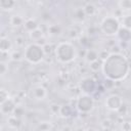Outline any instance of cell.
I'll list each match as a JSON object with an SVG mask.
<instances>
[{
    "mask_svg": "<svg viewBox=\"0 0 131 131\" xmlns=\"http://www.w3.org/2000/svg\"><path fill=\"white\" fill-rule=\"evenodd\" d=\"M86 13L84 11V8L83 7H79V8H76L73 12V19L77 23H82L85 18H86Z\"/></svg>",
    "mask_w": 131,
    "mask_h": 131,
    "instance_id": "obj_11",
    "label": "cell"
},
{
    "mask_svg": "<svg viewBox=\"0 0 131 131\" xmlns=\"http://www.w3.org/2000/svg\"><path fill=\"white\" fill-rule=\"evenodd\" d=\"M54 54L57 61L61 63H70L76 58L77 51L75 46L71 42L63 41V42H59L56 45L54 49Z\"/></svg>",
    "mask_w": 131,
    "mask_h": 131,
    "instance_id": "obj_2",
    "label": "cell"
},
{
    "mask_svg": "<svg viewBox=\"0 0 131 131\" xmlns=\"http://www.w3.org/2000/svg\"><path fill=\"white\" fill-rule=\"evenodd\" d=\"M14 6H15V1L13 0H0V7L3 10L9 11L13 9Z\"/></svg>",
    "mask_w": 131,
    "mask_h": 131,
    "instance_id": "obj_15",
    "label": "cell"
},
{
    "mask_svg": "<svg viewBox=\"0 0 131 131\" xmlns=\"http://www.w3.org/2000/svg\"><path fill=\"white\" fill-rule=\"evenodd\" d=\"M83 8H84V11H85L86 15H90L91 16L96 12V7L92 3H87Z\"/></svg>",
    "mask_w": 131,
    "mask_h": 131,
    "instance_id": "obj_22",
    "label": "cell"
},
{
    "mask_svg": "<svg viewBox=\"0 0 131 131\" xmlns=\"http://www.w3.org/2000/svg\"><path fill=\"white\" fill-rule=\"evenodd\" d=\"M29 36H30L31 40L36 41V42H37V41H39L41 38H43V37H44V34H43V31L41 30V28H38V29L34 30L33 32L29 33Z\"/></svg>",
    "mask_w": 131,
    "mask_h": 131,
    "instance_id": "obj_17",
    "label": "cell"
},
{
    "mask_svg": "<svg viewBox=\"0 0 131 131\" xmlns=\"http://www.w3.org/2000/svg\"><path fill=\"white\" fill-rule=\"evenodd\" d=\"M23 114H24V110H23L21 107H19V106H16L15 110H14V112H13V115H12V116H14V117H16V118H19V117H21Z\"/></svg>",
    "mask_w": 131,
    "mask_h": 131,
    "instance_id": "obj_30",
    "label": "cell"
},
{
    "mask_svg": "<svg viewBox=\"0 0 131 131\" xmlns=\"http://www.w3.org/2000/svg\"><path fill=\"white\" fill-rule=\"evenodd\" d=\"M7 71H8V67H7L6 62H0V74L3 76L6 74Z\"/></svg>",
    "mask_w": 131,
    "mask_h": 131,
    "instance_id": "obj_29",
    "label": "cell"
},
{
    "mask_svg": "<svg viewBox=\"0 0 131 131\" xmlns=\"http://www.w3.org/2000/svg\"><path fill=\"white\" fill-rule=\"evenodd\" d=\"M49 131H58V129H56L55 127H51V128L49 129Z\"/></svg>",
    "mask_w": 131,
    "mask_h": 131,
    "instance_id": "obj_37",
    "label": "cell"
},
{
    "mask_svg": "<svg viewBox=\"0 0 131 131\" xmlns=\"http://www.w3.org/2000/svg\"><path fill=\"white\" fill-rule=\"evenodd\" d=\"M32 95H33V97L35 99L42 100V99H44L47 96V91H46V89L43 86L37 85V86H35L32 89Z\"/></svg>",
    "mask_w": 131,
    "mask_h": 131,
    "instance_id": "obj_9",
    "label": "cell"
},
{
    "mask_svg": "<svg viewBox=\"0 0 131 131\" xmlns=\"http://www.w3.org/2000/svg\"><path fill=\"white\" fill-rule=\"evenodd\" d=\"M72 113H73V107L70 104H63V105L60 106L59 115L62 118H69V117H71L72 116Z\"/></svg>",
    "mask_w": 131,
    "mask_h": 131,
    "instance_id": "obj_14",
    "label": "cell"
},
{
    "mask_svg": "<svg viewBox=\"0 0 131 131\" xmlns=\"http://www.w3.org/2000/svg\"><path fill=\"white\" fill-rule=\"evenodd\" d=\"M12 48L11 41L7 37H1L0 39V51L1 52H9Z\"/></svg>",
    "mask_w": 131,
    "mask_h": 131,
    "instance_id": "obj_12",
    "label": "cell"
},
{
    "mask_svg": "<svg viewBox=\"0 0 131 131\" xmlns=\"http://www.w3.org/2000/svg\"><path fill=\"white\" fill-rule=\"evenodd\" d=\"M43 49H44V52H45V55H47V54H50L51 53V51H52V47L47 43L46 45H44L43 46Z\"/></svg>",
    "mask_w": 131,
    "mask_h": 131,
    "instance_id": "obj_34",
    "label": "cell"
},
{
    "mask_svg": "<svg viewBox=\"0 0 131 131\" xmlns=\"http://www.w3.org/2000/svg\"><path fill=\"white\" fill-rule=\"evenodd\" d=\"M121 29V23L119 18H117L114 15H107L102 18V20L99 24V30L100 32L108 37L117 36L119 30Z\"/></svg>",
    "mask_w": 131,
    "mask_h": 131,
    "instance_id": "obj_4",
    "label": "cell"
},
{
    "mask_svg": "<svg viewBox=\"0 0 131 131\" xmlns=\"http://www.w3.org/2000/svg\"><path fill=\"white\" fill-rule=\"evenodd\" d=\"M79 87H80V90L83 92V94L91 95L96 91L97 85H96V82H95V80L93 78L85 77L80 81Z\"/></svg>",
    "mask_w": 131,
    "mask_h": 131,
    "instance_id": "obj_7",
    "label": "cell"
},
{
    "mask_svg": "<svg viewBox=\"0 0 131 131\" xmlns=\"http://www.w3.org/2000/svg\"><path fill=\"white\" fill-rule=\"evenodd\" d=\"M50 110L53 114H59V110H60V106L57 105V104H51L50 106Z\"/></svg>",
    "mask_w": 131,
    "mask_h": 131,
    "instance_id": "obj_33",
    "label": "cell"
},
{
    "mask_svg": "<svg viewBox=\"0 0 131 131\" xmlns=\"http://www.w3.org/2000/svg\"><path fill=\"white\" fill-rule=\"evenodd\" d=\"M110 52L108 51H106V50H101L100 52H98V56H99V59L101 60V61H104L108 56H110Z\"/></svg>",
    "mask_w": 131,
    "mask_h": 131,
    "instance_id": "obj_27",
    "label": "cell"
},
{
    "mask_svg": "<svg viewBox=\"0 0 131 131\" xmlns=\"http://www.w3.org/2000/svg\"><path fill=\"white\" fill-rule=\"evenodd\" d=\"M23 56H24V52L21 53L19 50H14V51H12V52L10 53V58H11L12 60H16V61H18V60L21 59Z\"/></svg>",
    "mask_w": 131,
    "mask_h": 131,
    "instance_id": "obj_25",
    "label": "cell"
},
{
    "mask_svg": "<svg viewBox=\"0 0 131 131\" xmlns=\"http://www.w3.org/2000/svg\"><path fill=\"white\" fill-rule=\"evenodd\" d=\"M24 28H25V30H26L27 32L31 33V32H33L34 30L38 29V28H39V25H38V23H37L34 18H28V19L25 20Z\"/></svg>",
    "mask_w": 131,
    "mask_h": 131,
    "instance_id": "obj_13",
    "label": "cell"
},
{
    "mask_svg": "<svg viewBox=\"0 0 131 131\" xmlns=\"http://www.w3.org/2000/svg\"><path fill=\"white\" fill-rule=\"evenodd\" d=\"M94 108V99L91 95L81 94L76 101V110L81 114H88Z\"/></svg>",
    "mask_w": 131,
    "mask_h": 131,
    "instance_id": "obj_5",
    "label": "cell"
},
{
    "mask_svg": "<svg viewBox=\"0 0 131 131\" xmlns=\"http://www.w3.org/2000/svg\"><path fill=\"white\" fill-rule=\"evenodd\" d=\"M61 32H62V30H61V27H60L59 25H51V26H49V28H48V33H49V35L54 36V37L59 36V35L61 34Z\"/></svg>",
    "mask_w": 131,
    "mask_h": 131,
    "instance_id": "obj_19",
    "label": "cell"
},
{
    "mask_svg": "<svg viewBox=\"0 0 131 131\" xmlns=\"http://www.w3.org/2000/svg\"><path fill=\"white\" fill-rule=\"evenodd\" d=\"M85 57L86 59L89 61V62H92V61H95L97 59H99V56H98V52L94 49H88L86 51V54H85Z\"/></svg>",
    "mask_w": 131,
    "mask_h": 131,
    "instance_id": "obj_16",
    "label": "cell"
},
{
    "mask_svg": "<svg viewBox=\"0 0 131 131\" xmlns=\"http://www.w3.org/2000/svg\"><path fill=\"white\" fill-rule=\"evenodd\" d=\"M102 67V61L100 59H97L95 61H92V62H89V68L92 72H98Z\"/></svg>",
    "mask_w": 131,
    "mask_h": 131,
    "instance_id": "obj_23",
    "label": "cell"
},
{
    "mask_svg": "<svg viewBox=\"0 0 131 131\" xmlns=\"http://www.w3.org/2000/svg\"><path fill=\"white\" fill-rule=\"evenodd\" d=\"M101 71L106 79L119 82L128 76L130 72V64L125 55L120 52H112L110 56L102 61Z\"/></svg>",
    "mask_w": 131,
    "mask_h": 131,
    "instance_id": "obj_1",
    "label": "cell"
},
{
    "mask_svg": "<svg viewBox=\"0 0 131 131\" xmlns=\"http://www.w3.org/2000/svg\"><path fill=\"white\" fill-rule=\"evenodd\" d=\"M120 23H121L122 28L131 31V14H127V15L122 16V19Z\"/></svg>",
    "mask_w": 131,
    "mask_h": 131,
    "instance_id": "obj_18",
    "label": "cell"
},
{
    "mask_svg": "<svg viewBox=\"0 0 131 131\" xmlns=\"http://www.w3.org/2000/svg\"><path fill=\"white\" fill-rule=\"evenodd\" d=\"M114 85H115V82H114V81L108 80V79H105V81H104V86H105V88H106V89L112 88Z\"/></svg>",
    "mask_w": 131,
    "mask_h": 131,
    "instance_id": "obj_32",
    "label": "cell"
},
{
    "mask_svg": "<svg viewBox=\"0 0 131 131\" xmlns=\"http://www.w3.org/2000/svg\"><path fill=\"white\" fill-rule=\"evenodd\" d=\"M9 21H10V25L13 26V27H19V26H21V25L25 24L24 18L21 16H19V15H12L10 17V20Z\"/></svg>",
    "mask_w": 131,
    "mask_h": 131,
    "instance_id": "obj_20",
    "label": "cell"
},
{
    "mask_svg": "<svg viewBox=\"0 0 131 131\" xmlns=\"http://www.w3.org/2000/svg\"><path fill=\"white\" fill-rule=\"evenodd\" d=\"M130 122H131V121H130Z\"/></svg>",
    "mask_w": 131,
    "mask_h": 131,
    "instance_id": "obj_38",
    "label": "cell"
},
{
    "mask_svg": "<svg viewBox=\"0 0 131 131\" xmlns=\"http://www.w3.org/2000/svg\"><path fill=\"white\" fill-rule=\"evenodd\" d=\"M118 5H119V8L123 11V10H128V9H131V1L130 0H123V1H120L118 2Z\"/></svg>",
    "mask_w": 131,
    "mask_h": 131,
    "instance_id": "obj_24",
    "label": "cell"
},
{
    "mask_svg": "<svg viewBox=\"0 0 131 131\" xmlns=\"http://www.w3.org/2000/svg\"><path fill=\"white\" fill-rule=\"evenodd\" d=\"M15 107H16V104H15L14 100L11 99V98L7 99V100L4 101L3 103H0V111H1V114H2V115H5V116H8L9 114H13Z\"/></svg>",
    "mask_w": 131,
    "mask_h": 131,
    "instance_id": "obj_8",
    "label": "cell"
},
{
    "mask_svg": "<svg viewBox=\"0 0 131 131\" xmlns=\"http://www.w3.org/2000/svg\"><path fill=\"white\" fill-rule=\"evenodd\" d=\"M117 37L120 39V41H122L124 43H127L131 40V31L126 30V29L121 27V29L119 30V32L117 34Z\"/></svg>",
    "mask_w": 131,
    "mask_h": 131,
    "instance_id": "obj_10",
    "label": "cell"
},
{
    "mask_svg": "<svg viewBox=\"0 0 131 131\" xmlns=\"http://www.w3.org/2000/svg\"><path fill=\"white\" fill-rule=\"evenodd\" d=\"M24 57L32 64H38L45 58V52L43 46L37 43H31L26 46L24 50Z\"/></svg>",
    "mask_w": 131,
    "mask_h": 131,
    "instance_id": "obj_3",
    "label": "cell"
},
{
    "mask_svg": "<svg viewBox=\"0 0 131 131\" xmlns=\"http://www.w3.org/2000/svg\"><path fill=\"white\" fill-rule=\"evenodd\" d=\"M15 45L17 47H23L25 45V39L23 36H17L15 38Z\"/></svg>",
    "mask_w": 131,
    "mask_h": 131,
    "instance_id": "obj_28",
    "label": "cell"
},
{
    "mask_svg": "<svg viewBox=\"0 0 131 131\" xmlns=\"http://www.w3.org/2000/svg\"><path fill=\"white\" fill-rule=\"evenodd\" d=\"M84 131H97V130L94 129V128H88V129H86V130H84Z\"/></svg>",
    "mask_w": 131,
    "mask_h": 131,
    "instance_id": "obj_36",
    "label": "cell"
},
{
    "mask_svg": "<svg viewBox=\"0 0 131 131\" xmlns=\"http://www.w3.org/2000/svg\"><path fill=\"white\" fill-rule=\"evenodd\" d=\"M7 124L11 128H17L20 125V120L19 118H16L14 116H9L7 119Z\"/></svg>",
    "mask_w": 131,
    "mask_h": 131,
    "instance_id": "obj_21",
    "label": "cell"
},
{
    "mask_svg": "<svg viewBox=\"0 0 131 131\" xmlns=\"http://www.w3.org/2000/svg\"><path fill=\"white\" fill-rule=\"evenodd\" d=\"M122 130L123 131H131V122H123L122 124Z\"/></svg>",
    "mask_w": 131,
    "mask_h": 131,
    "instance_id": "obj_31",
    "label": "cell"
},
{
    "mask_svg": "<svg viewBox=\"0 0 131 131\" xmlns=\"http://www.w3.org/2000/svg\"><path fill=\"white\" fill-rule=\"evenodd\" d=\"M7 99H9L8 91H6L5 89L1 88V89H0V103H3V102L6 101Z\"/></svg>",
    "mask_w": 131,
    "mask_h": 131,
    "instance_id": "obj_26",
    "label": "cell"
},
{
    "mask_svg": "<svg viewBox=\"0 0 131 131\" xmlns=\"http://www.w3.org/2000/svg\"><path fill=\"white\" fill-rule=\"evenodd\" d=\"M124 101L123 98L119 94H111L105 98L104 105L107 110L112 112H119V110L123 106Z\"/></svg>",
    "mask_w": 131,
    "mask_h": 131,
    "instance_id": "obj_6",
    "label": "cell"
},
{
    "mask_svg": "<svg viewBox=\"0 0 131 131\" xmlns=\"http://www.w3.org/2000/svg\"><path fill=\"white\" fill-rule=\"evenodd\" d=\"M69 36H70V38H77V36H78V32L76 31V30H74V29H71L70 31H69Z\"/></svg>",
    "mask_w": 131,
    "mask_h": 131,
    "instance_id": "obj_35",
    "label": "cell"
}]
</instances>
